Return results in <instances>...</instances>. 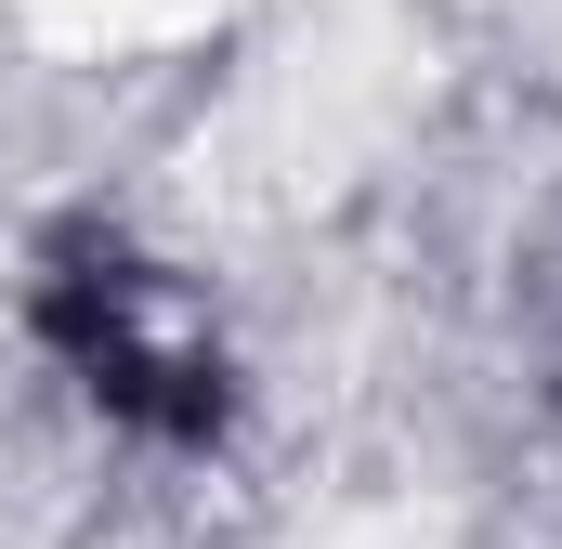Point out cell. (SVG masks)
I'll list each match as a JSON object with an SVG mask.
<instances>
[{"mask_svg": "<svg viewBox=\"0 0 562 549\" xmlns=\"http://www.w3.org/2000/svg\"><path fill=\"white\" fill-rule=\"evenodd\" d=\"M53 53H170L196 26H223V0H13Z\"/></svg>", "mask_w": 562, "mask_h": 549, "instance_id": "obj_1", "label": "cell"}]
</instances>
